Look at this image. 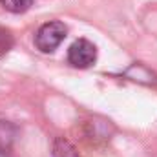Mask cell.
Masks as SVG:
<instances>
[{"label":"cell","instance_id":"ba28073f","mask_svg":"<svg viewBox=\"0 0 157 157\" xmlns=\"http://www.w3.org/2000/svg\"><path fill=\"white\" fill-rule=\"evenodd\" d=\"M11 48H13V35H11V31L6 29V28H0V57L6 55Z\"/></svg>","mask_w":157,"mask_h":157},{"label":"cell","instance_id":"3957f363","mask_svg":"<svg viewBox=\"0 0 157 157\" xmlns=\"http://www.w3.org/2000/svg\"><path fill=\"white\" fill-rule=\"evenodd\" d=\"M113 124L112 121L102 117H93L91 121L86 122V137L93 143H106L110 141L112 133H113Z\"/></svg>","mask_w":157,"mask_h":157},{"label":"cell","instance_id":"277c9868","mask_svg":"<svg viewBox=\"0 0 157 157\" xmlns=\"http://www.w3.org/2000/svg\"><path fill=\"white\" fill-rule=\"evenodd\" d=\"M17 135H18V128L9 121L0 119V157H7L11 154Z\"/></svg>","mask_w":157,"mask_h":157},{"label":"cell","instance_id":"52a82bcc","mask_svg":"<svg viewBox=\"0 0 157 157\" xmlns=\"http://www.w3.org/2000/svg\"><path fill=\"white\" fill-rule=\"evenodd\" d=\"M0 4L11 13H26L33 6V0H0Z\"/></svg>","mask_w":157,"mask_h":157},{"label":"cell","instance_id":"8992f818","mask_svg":"<svg viewBox=\"0 0 157 157\" xmlns=\"http://www.w3.org/2000/svg\"><path fill=\"white\" fill-rule=\"evenodd\" d=\"M53 157H82L78 150L64 137H57L53 141Z\"/></svg>","mask_w":157,"mask_h":157},{"label":"cell","instance_id":"7a4b0ae2","mask_svg":"<svg viewBox=\"0 0 157 157\" xmlns=\"http://www.w3.org/2000/svg\"><path fill=\"white\" fill-rule=\"evenodd\" d=\"M97 60V48L88 39H78L68 48V62L73 68H90Z\"/></svg>","mask_w":157,"mask_h":157},{"label":"cell","instance_id":"6da1fadb","mask_svg":"<svg viewBox=\"0 0 157 157\" xmlns=\"http://www.w3.org/2000/svg\"><path fill=\"white\" fill-rule=\"evenodd\" d=\"M66 33H68V29L62 22H59V20L46 22L39 28V31L35 35V46L42 53H51L62 44V40L66 39Z\"/></svg>","mask_w":157,"mask_h":157},{"label":"cell","instance_id":"5b68a950","mask_svg":"<svg viewBox=\"0 0 157 157\" xmlns=\"http://www.w3.org/2000/svg\"><path fill=\"white\" fill-rule=\"evenodd\" d=\"M124 77H130L132 80L143 82V84H154L157 82V77L154 71H150L148 68H144L143 64H133L124 71Z\"/></svg>","mask_w":157,"mask_h":157}]
</instances>
